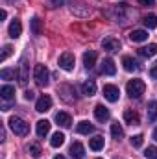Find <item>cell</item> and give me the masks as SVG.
<instances>
[{"label": "cell", "mask_w": 157, "mask_h": 159, "mask_svg": "<svg viewBox=\"0 0 157 159\" xmlns=\"http://www.w3.org/2000/svg\"><path fill=\"white\" fill-rule=\"evenodd\" d=\"M129 39L133 41V43H142V41L148 39V32L146 30H133L129 34Z\"/></svg>", "instance_id": "ac0fdd59"}, {"label": "cell", "mask_w": 157, "mask_h": 159, "mask_svg": "<svg viewBox=\"0 0 157 159\" xmlns=\"http://www.w3.org/2000/svg\"><path fill=\"white\" fill-rule=\"evenodd\" d=\"M63 4V0H50V6L52 7H57V6H61Z\"/></svg>", "instance_id": "d590c367"}, {"label": "cell", "mask_w": 157, "mask_h": 159, "mask_svg": "<svg viewBox=\"0 0 157 159\" xmlns=\"http://www.w3.org/2000/svg\"><path fill=\"white\" fill-rule=\"evenodd\" d=\"M20 34H22V24H20V20H19V19L11 20V24H9V37H11V39H17V37H20Z\"/></svg>", "instance_id": "7c38bea8"}, {"label": "cell", "mask_w": 157, "mask_h": 159, "mask_svg": "<svg viewBox=\"0 0 157 159\" xmlns=\"http://www.w3.org/2000/svg\"><path fill=\"white\" fill-rule=\"evenodd\" d=\"M98 159H102V157H98Z\"/></svg>", "instance_id": "60d3db41"}, {"label": "cell", "mask_w": 157, "mask_h": 159, "mask_svg": "<svg viewBox=\"0 0 157 159\" xmlns=\"http://www.w3.org/2000/svg\"><path fill=\"white\" fill-rule=\"evenodd\" d=\"M56 122H57L61 128H70V126H72V119H70V115L65 113V111H59V113L56 115Z\"/></svg>", "instance_id": "5bb4252c"}, {"label": "cell", "mask_w": 157, "mask_h": 159, "mask_svg": "<svg viewBox=\"0 0 157 159\" xmlns=\"http://www.w3.org/2000/svg\"><path fill=\"white\" fill-rule=\"evenodd\" d=\"M111 135H113V139H117V141H120V139L124 137V129H122V126H120L118 122L111 124Z\"/></svg>", "instance_id": "484cf974"}, {"label": "cell", "mask_w": 157, "mask_h": 159, "mask_svg": "<svg viewBox=\"0 0 157 159\" xmlns=\"http://www.w3.org/2000/svg\"><path fill=\"white\" fill-rule=\"evenodd\" d=\"M126 91H128L129 98H141V94H144V91H146V83L142 80H129L126 85Z\"/></svg>", "instance_id": "7a4b0ae2"}, {"label": "cell", "mask_w": 157, "mask_h": 159, "mask_svg": "<svg viewBox=\"0 0 157 159\" xmlns=\"http://www.w3.org/2000/svg\"><path fill=\"white\" fill-rule=\"evenodd\" d=\"M102 48L107 50V52H118L120 50V41L115 37H105L102 41Z\"/></svg>", "instance_id": "9c48e42d"}, {"label": "cell", "mask_w": 157, "mask_h": 159, "mask_svg": "<svg viewBox=\"0 0 157 159\" xmlns=\"http://www.w3.org/2000/svg\"><path fill=\"white\" fill-rule=\"evenodd\" d=\"M139 4L148 6V7H154V6H155V0H139Z\"/></svg>", "instance_id": "836d02e7"}, {"label": "cell", "mask_w": 157, "mask_h": 159, "mask_svg": "<svg viewBox=\"0 0 157 159\" xmlns=\"http://www.w3.org/2000/svg\"><path fill=\"white\" fill-rule=\"evenodd\" d=\"M28 152H30V156L34 159H39L41 156H43V150H41V146L37 143H32V144L28 146Z\"/></svg>", "instance_id": "4316f807"}, {"label": "cell", "mask_w": 157, "mask_h": 159, "mask_svg": "<svg viewBox=\"0 0 157 159\" xmlns=\"http://www.w3.org/2000/svg\"><path fill=\"white\" fill-rule=\"evenodd\" d=\"M104 96H105V100H107V102H118L120 91H118L117 85L107 83V85H104Z\"/></svg>", "instance_id": "8992f818"}, {"label": "cell", "mask_w": 157, "mask_h": 159, "mask_svg": "<svg viewBox=\"0 0 157 159\" xmlns=\"http://www.w3.org/2000/svg\"><path fill=\"white\" fill-rule=\"evenodd\" d=\"M89 148H91V150H94V152H98V150H102V148H104V137H100V135H96V137H92V139H89Z\"/></svg>", "instance_id": "603a6c76"}, {"label": "cell", "mask_w": 157, "mask_h": 159, "mask_svg": "<svg viewBox=\"0 0 157 159\" xmlns=\"http://www.w3.org/2000/svg\"><path fill=\"white\" fill-rule=\"evenodd\" d=\"M150 76H152V78H157V63H155V67L150 70Z\"/></svg>", "instance_id": "8d00e7d4"}, {"label": "cell", "mask_w": 157, "mask_h": 159, "mask_svg": "<svg viewBox=\"0 0 157 159\" xmlns=\"http://www.w3.org/2000/svg\"><path fill=\"white\" fill-rule=\"evenodd\" d=\"M54 159H67V157H63V156H56Z\"/></svg>", "instance_id": "ab89813d"}, {"label": "cell", "mask_w": 157, "mask_h": 159, "mask_svg": "<svg viewBox=\"0 0 157 159\" xmlns=\"http://www.w3.org/2000/svg\"><path fill=\"white\" fill-rule=\"evenodd\" d=\"M50 107H52V98H50V94H43L39 100H37V104H35V109H37L39 113L50 111Z\"/></svg>", "instance_id": "52a82bcc"}, {"label": "cell", "mask_w": 157, "mask_h": 159, "mask_svg": "<svg viewBox=\"0 0 157 159\" xmlns=\"http://www.w3.org/2000/svg\"><path fill=\"white\" fill-rule=\"evenodd\" d=\"M0 96H2L4 100H13V98H15V87H13V85H4V87L0 89Z\"/></svg>", "instance_id": "7402d4cb"}, {"label": "cell", "mask_w": 157, "mask_h": 159, "mask_svg": "<svg viewBox=\"0 0 157 159\" xmlns=\"http://www.w3.org/2000/svg\"><path fill=\"white\" fill-rule=\"evenodd\" d=\"M124 120H126V124H129V126H137V124L141 122V117H139V113H135L133 109H126V111H124Z\"/></svg>", "instance_id": "4fadbf2b"}, {"label": "cell", "mask_w": 157, "mask_h": 159, "mask_svg": "<svg viewBox=\"0 0 157 159\" xmlns=\"http://www.w3.org/2000/svg\"><path fill=\"white\" fill-rule=\"evenodd\" d=\"M102 72H104V74H107V76H113V74L117 72V67H115V61H113L111 57H107V59H104V63H102Z\"/></svg>", "instance_id": "2e32d148"}, {"label": "cell", "mask_w": 157, "mask_h": 159, "mask_svg": "<svg viewBox=\"0 0 157 159\" xmlns=\"http://www.w3.org/2000/svg\"><path fill=\"white\" fill-rule=\"evenodd\" d=\"M96 52L94 50H87L85 54H83V65L87 67V69H92L94 67V63H96Z\"/></svg>", "instance_id": "9a60e30c"}, {"label": "cell", "mask_w": 157, "mask_h": 159, "mask_svg": "<svg viewBox=\"0 0 157 159\" xmlns=\"http://www.w3.org/2000/svg\"><path fill=\"white\" fill-rule=\"evenodd\" d=\"M69 154H70V157H72V159H83V157H85V148H83V144H81V143H72V144H70Z\"/></svg>", "instance_id": "8fae6325"}, {"label": "cell", "mask_w": 157, "mask_h": 159, "mask_svg": "<svg viewBox=\"0 0 157 159\" xmlns=\"http://www.w3.org/2000/svg\"><path fill=\"white\" fill-rule=\"evenodd\" d=\"M139 54L144 56V57H154V56L157 54V44L155 43H152V44H148V46L139 48Z\"/></svg>", "instance_id": "ffe728a7"}, {"label": "cell", "mask_w": 157, "mask_h": 159, "mask_svg": "<svg viewBox=\"0 0 157 159\" xmlns=\"http://www.w3.org/2000/svg\"><path fill=\"white\" fill-rule=\"evenodd\" d=\"M24 98H26V100H34V98H35V93H34V91H26V93H24Z\"/></svg>", "instance_id": "e575fe53"}, {"label": "cell", "mask_w": 157, "mask_h": 159, "mask_svg": "<svg viewBox=\"0 0 157 159\" xmlns=\"http://www.w3.org/2000/svg\"><path fill=\"white\" fill-rule=\"evenodd\" d=\"M142 143H144V137H142L141 133L131 137V146H135V148H141V146H142Z\"/></svg>", "instance_id": "f546056e"}, {"label": "cell", "mask_w": 157, "mask_h": 159, "mask_svg": "<svg viewBox=\"0 0 157 159\" xmlns=\"http://www.w3.org/2000/svg\"><path fill=\"white\" fill-rule=\"evenodd\" d=\"M76 129H78V133H81V135H89V133L94 131V126H92L91 122H87V120H81Z\"/></svg>", "instance_id": "44dd1931"}, {"label": "cell", "mask_w": 157, "mask_h": 159, "mask_svg": "<svg viewBox=\"0 0 157 159\" xmlns=\"http://www.w3.org/2000/svg\"><path fill=\"white\" fill-rule=\"evenodd\" d=\"M6 17H7V11H6V9H2V13H0V19H2V20H4V19H6Z\"/></svg>", "instance_id": "74e56055"}, {"label": "cell", "mask_w": 157, "mask_h": 159, "mask_svg": "<svg viewBox=\"0 0 157 159\" xmlns=\"http://www.w3.org/2000/svg\"><path fill=\"white\" fill-rule=\"evenodd\" d=\"M63 143H65V135H63L61 131H56V133L52 135V139H50V144H52L54 148H59Z\"/></svg>", "instance_id": "d4e9b609"}, {"label": "cell", "mask_w": 157, "mask_h": 159, "mask_svg": "<svg viewBox=\"0 0 157 159\" xmlns=\"http://www.w3.org/2000/svg\"><path fill=\"white\" fill-rule=\"evenodd\" d=\"M74 63H76V59H74V54H72V52H63V54H61V57H59V67H61L63 70L70 72V70L74 69Z\"/></svg>", "instance_id": "277c9868"}, {"label": "cell", "mask_w": 157, "mask_h": 159, "mask_svg": "<svg viewBox=\"0 0 157 159\" xmlns=\"http://www.w3.org/2000/svg\"><path fill=\"white\" fill-rule=\"evenodd\" d=\"M50 126H52V124H50L48 120H39V122H37V137H41V139L46 137L48 131H50Z\"/></svg>", "instance_id": "d6986e66"}, {"label": "cell", "mask_w": 157, "mask_h": 159, "mask_svg": "<svg viewBox=\"0 0 157 159\" xmlns=\"http://www.w3.org/2000/svg\"><path fill=\"white\" fill-rule=\"evenodd\" d=\"M7 124H9L11 131H13L15 135H19V137H26V135L30 133V126L20 119V117H11Z\"/></svg>", "instance_id": "6da1fadb"}, {"label": "cell", "mask_w": 157, "mask_h": 159, "mask_svg": "<svg viewBox=\"0 0 157 159\" xmlns=\"http://www.w3.org/2000/svg\"><path fill=\"white\" fill-rule=\"evenodd\" d=\"M148 111H150V119L157 120V102H150L148 106Z\"/></svg>", "instance_id": "1f68e13d"}, {"label": "cell", "mask_w": 157, "mask_h": 159, "mask_svg": "<svg viewBox=\"0 0 157 159\" xmlns=\"http://www.w3.org/2000/svg\"><path fill=\"white\" fill-rule=\"evenodd\" d=\"M81 91L85 96H94L96 94V81L94 80H87L83 85H81Z\"/></svg>", "instance_id": "e0dca14e"}, {"label": "cell", "mask_w": 157, "mask_h": 159, "mask_svg": "<svg viewBox=\"0 0 157 159\" xmlns=\"http://www.w3.org/2000/svg\"><path fill=\"white\" fill-rule=\"evenodd\" d=\"M144 157L146 159H157V148L155 146H148L146 152H144Z\"/></svg>", "instance_id": "4dcf8cb0"}, {"label": "cell", "mask_w": 157, "mask_h": 159, "mask_svg": "<svg viewBox=\"0 0 157 159\" xmlns=\"http://www.w3.org/2000/svg\"><path fill=\"white\" fill-rule=\"evenodd\" d=\"M144 26L150 28V30L157 28V17L155 15H146V17H144Z\"/></svg>", "instance_id": "83f0119b"}, {"label": "cell", "mask_w": 157, "mask_h": 159, "mask_svg": "<svg viewBox=\"0 0 157 159\" xmlns=\"http://www.w3.org/2000/svg\"><path fill=\"white\" fill-rule=\"evenodd\" d=\"M34 80H35V83L41 85V87H46L48 85L50 74H48L46 65H35V69H34Z\"/></svg>", "instance_id": "3957f363"}, {"label": "cell", "mask_w": 157, "mask_h": 159, "mask_svg": "<svg viewBox=\"0 0 157 159\" xmlns=\"http://www.w3.org/2000/svg\"><path fill=\"white\" fill-rule=\"evenodd\" d=\"M11 50H13V48H11L9 44H6V46H4V50H2V56H0V61H2V63H4V61L9 57V56H11Z\"/></svg>", "instance_id": "d6a6232c"}, {"label": "cell", "mask_w": 157, "mask_h": 159, "mask_svg": "<svg viewBox=\"0 0 157 159\" xmlns=\"http://www.w3.org/2000/svg\"><path fill=\"white\" fill-rule=\"evenodd\" d=\"M17 76H19V83H20L22 87L28 83V80H30V65H28V61H26V59H22V61H20L19 70H17Z\"/></svg>", "instance_id": "5b68a950"}, {"label": "cell", "mask_w": 157, "mask_h": 159, "mask_svg": "<svg viewBox=\"0 0 157 159\" xmlns=\"http://www.w3.org/2000/svg\"><path fill=\"white\" fill-rule=\"evenodd\" d=\"M154 139H155V141H157V128H155V129H154Z\"/></svg>", "instance_id": "f35d334b"}, {"label": "cell", "mask_w": 157, "mask_h": 159, "mask_svg": "<svg viewBox=\"0 0 157 159\" xmlns=\"http://www.w3.org/2000/svg\"><path fill=\"white\" fill-rule=\"evenodd\" d=\"M15 70H11V69H2L0 70V78L2 80H15Z\"/></svg>", "instance_id": "f1b7e54d"}, {"label": "cell", "mask_w": 157, "mask_h": 159, "mask_svg": "<svg viewBox=\"0 0 157 159\" xmlns=\"http://www.w3.org/2000/svg\"><path fill=\"white\" fill-rule=\"evenodd\" d=\"M94 117L98 122H107L109 120V109L104 106V104H98L96 107H94Z\"/></svg>", "instance_id": "30bf717a"}, {"label": "cell", "mask_w": 157, "mask_h": 159, "mask_svg": "<svg viewBox=\"0 0 157 159\" xmlns=\"http://www.w3.org/2000/svg\"><path fill=\"white\" fill-rule=\"evenodd\" d=\"M30 28H32L34 35H41V32H43V20H41L39 17H34L30 20Z\"/></svg>", "instance_id": "cb8c5ba5"}, {"label": "cell", "mask_w": 157, "mask_h": 159, "mask_svg": "<svg viewBox=\"0 0 157 159\" xmlns=\"http://www.w3.org/2000/svg\"><path fill=\"white\" fill-rule=\"evenodd\" d=\"M122 65H124V70H128V72H137V70L141 69L139 61L133 59L131 56H124V57H122Z\"/></svg>", "instance_id": "ba28073f"}]
</instances>
